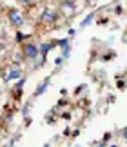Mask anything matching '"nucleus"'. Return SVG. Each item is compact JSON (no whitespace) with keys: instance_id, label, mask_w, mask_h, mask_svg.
I'll return each mask as SVG.
<instances>
[{"instance_id":"nucleus-7","label":"nucleus","mask_w":127,"mask_h":147,"mask_svg":"<svg viewBox=\"0 0 127 147\" xmlns=\"http://www.w3.org/2000/svg\"><path fill=\"white\" fill-rule=\"evenodd\" d=\"M60 7H63V9L67 11V13H73V11H74L73 2H62V4H60Z\"/></svg>"},{"instance_id":"nucleus-6","label":"nucleus","mask_w":127,"mask_h":147,"mask_svg":"<svg viewBox=\"0 0 127 147\" xmlns=\"http://www.w3.org/2000/svg\"><path fill=\"white\" fill-rule=\"evenodd\" d=\"M53 46H55V44H44V46H40V53H42V62L45 60V55H47L49 51L53 49Z\"/></svg>"},{"instance_id":"nucleus-15","label":"nucleus","mask_w":127,"mask_h":147,"mask_svg":"<svg viewBox=\"0 0 127 147\" xmlns=\"http://www.w3.org/2000/svg\"><path fill=\"white\" fill-rule=\"evenodd\" d=\"M100 147H105V142H102V144H100Z\"/></svg>"},{"instance_id":"nucleus-11","label":"nucleus","mask_w":127,"mask_h":147,"mask_svg":"<svg viewBox=\"0 0 127 147\" xmlns=\"http://www.w3.org/2000/svg\"><path fill=\"white\" fill-rule=\"evenodd\" d=\"M24 38H26V35H22V33H18V35H16V40H18V42L24 40Z\"/></svg>"},{"instance_id":"nucleus-3","label":"nucleus","mask_w":127,"mask_h":147,"mask_svg":"<svg viewBox=\"0 0 127 147\" xmlns=\"http://www.w3.org/2000/svg\"><path fill=\"white\" fill-rule=\"evenodd\" d=\"M42 20L49 22V24H55V22L58 20V13H56L55 9H45L42 13Z\"/></svg>"},{"instance_id":"nucleus-13","label":"nucleus","mask_w":127,"mask_h":147,"mask_svg":"<svg viewBox=\"0 0 127 147\" xmlns=\"http://www.w3.org/2000/svg\"><path fill=\"white\" fill-rule=\"evenodd\" d=\"M22 4H31V0H20Z\"/></svg>"},{"instance_id":"nucleus-14","label":"nucleus","mask_w":127,"mask_h":147,"mask_svg":"<svg viewBox=\"0 0 127 147\" xmlns=\"http://www.w3.org/2000/svg\"><path fill=\"white\" fill-rule=\"evenodd\" d=\"M93 2H95V0H85V4H87V5H91Z\"/></svg>"},{"instance_id":"nucleus-16","label":"nucleus","mask_w":127,"mask_h":147,"mask_svg":"<svg viewBox=\"0 0 127 147\" xmlns=\"http://www.w3.org/2000/svg\"><path fill=\"white\" fill-rule=\"evenodd\" d=\"M111 147H118V145H111Z\"/></svg>"},{"instance_id":"nucleus-1","label":"nucleus","mask_w":127,"mask_h":147,"mask_svg":"<svg viewBox=\"0 0 127 147\" xmlns=\"http://www.w3.org/2000/svg\"><path fill=\"white\" fill-rule=\"evenodd\" d=\"M9 22H11L15 27H22V26L26 24V20L22 18V15H20L16 9H11V11H9Z\"/></svg>"},{"instance_id":"nucleus-12","label":"nucleus","mask_w":127,"mask_h":147,"mask_svg":"<svg viewBox=\"0 0 127 147\" xmlns=\"http://www.w3.org/2000/svg\"><path fill=\"white\" fill-rule=\"evenodd\" d=\"M122 138H124V140H127V127H125L124 131H122Z\"/></svg>"},{"instance_id":"nucleus-8","label":"nucleus","mask_w":127,"mask_h":147,"mask_svg":"<svg viewBox=\"0 0 127 147\" xmlns=\"http://www.w3.org/2000/svg\"><path fill=\"white\" fill-rule=\"evenodd\" d=\"M69 55H71V46H69V44H67V46H66V47H63V53H62V58H63V60H66V58H69Z\"/></svg>"},{"instance_id":"nucleus-2","label":"nucleus","mask_w":127,"mask_h":147,"mask_svg":"<svg viewBox=\"0 0 127 147\" xmlns=\"http://www.w3.org/2000/svg\"><path fill=\"white\" fill-rule=\"evenodd\" d=\"M40 53V49L34 46V44H26L24 46V55H26V58H29V60H34L38 56Z\"/></svg>"},{"instance_id":"nucleus-10","label":"nucleus","mask_w":127,"mask_h":147,"mask_svg":"<svg viewBox=\"0 0 127 147\" xmlns=\"http://www.w3.org/2000/svg\"><path fill=\"white\" fill-rule=\"evenodd\" d=\"M55 64H56V65H62V64H63V58H62V56H60V58H56Z\"/></svg>"},{"instance_id":"nucleus-4","label":"nucleus","mask_w":127,"mask_h":147,"mask_svg":"<svg viewBox=\"0 0 127 147\" xmlns=\"http://www.w3.org/2000/svg\"><path fill=\"white\" fill-rule=\"evenodd\" d=\"M49 80H51V78L47 76V78H45V80L36 87V91H34V98H36V96H42V94L45 93V89H47V86H49Z\"/></svg>"},{"instance_id":"nucleus-9","label":"nucleus","mask_w":127,"mask_h":147,"mask_svg":"<svg viewBox=\"0 0 127 147\" xmlns=\"http://www.w3.org/2000/svg\"><path fill=\"white\" fill-rule=\"evenodd\" d=\"M93 18H95V13H91V15L87 16V18H85V20H82V27L89 26V24H91V20H93Z\"/></svg>"},{"instance_id":"nucleus-5","label":"nucleus","mask_w":127,"mask_h":147,"mask_svg":"<svg viewBox=\"0 0 127 147\" xmlns=\"http://www.w3.org/2000/svg\"><path fill=\"white\" fill-rule=\"evenodd\" d=\"M22 76V71L16 67V69H11L9 73H7V76L4 78V80H16V78H20Z\"/></svg>"}]
</instances>
